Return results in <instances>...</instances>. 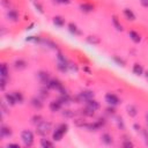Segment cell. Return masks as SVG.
I'll list each match as a JSON object with an SVG mask.
<instances>
[{
  "instance_id": "cell-1",
  "label": "cell",
  "mask_w": 148,
  "mask_h": 148,
  "mask_svg": "<svg viewBox=\"0 0 148 148\" xmlns=\"http://www.w3.org/2000/svg\"><path fill=\"white\" fill-rule=\"evenodd\" d=\"M51 123L50 121H40L37 124V133L39 135H46L51 131Z\"/></svg>"
},
{
  "instance_id": "cell-2",
  "label": "cell",
  "mask_w": 148,
  "mask_h": 148,
  "mask_svg": "<svg viewBox=\"0 0 148 148\" xmlns=\"http://www.w3.org/2000/svg\"><path fill=\"white\" fill-rule=\"evenodd\" d=\"M21 139L23 141V143L28 147H30L32 143H34V134L31 131H28V130H24L22 131L21 133Z\"/></svg>"
},
{
  "instance_id": "cell-3",
  "label": "cell",
  "mask_w": 148,
  "mask_h": 148,
  "mask_svg": "<svg viewBox=\"0 0 148 148\" xmlns=\"http://www.w3.org/2000/svg\"><path fill=\"white\" fill-rule=\"evenodd\" d=\"M46 86H47L49 89H56V90H59V91L65 90L64 87H62V83H61L59 80H50V81L46 83Z\"/></svg>"
},
{
  "instance_id": "cell-4",
  "label": "cell",
  "mask_w": 148,
  "mask_h": 148,
  "mask_svg": "<svg viewBox=\"0 0 148 148\" xmlns=\"http://www.w3.org/2000/svg\"><path fill=\"white\" fill-rule=\"evenodd\" d=\"M105 101H106V103H108L109 105H111V106H114V105L119 104V98H118L114 94H111V92H109V94L105 95Z\"/></svg>"
},
{
  "instance_id": "cell-5",
  "label": "cell",
  "mask_w": 148,
  "mask_h": 148,
  "mask_svg": "<svg viewBox=\"0 0 148 148\" xmlns=\"http://www.w3.org/2000/svg\"><path fill=\"white\" fill-rule=\"evenodd\" d=\"M79 101H89V99H91V98H94V92L91 91V90H84V91H81L80 92V95H79Z\"/></svg>"
},
{
  "instance_id": "cell-6",
  "label": "cell",
  "mask_w": 148,
  "mask_h": 148,
  "mask_svg": "<svg viewBox=\"0 0 148 148\" xmlns=\"http://www.w3.org/2000/svg\"><path fill=\"white\" fill-rule=\"evenodd\" d=\"M86 103H87V108H89V109H91V110H94V111H96V110L99 109V103H98L97 101L92 99V98L89 99V101H87Z\"/></svg>"
},
{
  "instance_id": "cell-7",
  "label": "cell",
  "mask_w": 148,
  "mask_h": 148,
  "mask_svg": "<svg viewBox=\"0 0 148 148\" xmlns=\"http://www.w3.org/2000/svg\"><path fill=\"white\" fill-rule=\"evenodd\" d=\"M61 103L59 102V99L58 101H53V102H51L50 103V110L52 111V112H57V111H59L60 109H61Z\"/></svg>"
},
{
  "instance_id": "cell-8",
  "label": "cell",
  "mask_w": 148,
  "mask_h": 148,
  "mask_svg": "<svg viewBox=\"0 0 148 148\" xmlns=\"http://www.w3.org/2000/svg\"><path fill=\"white\" fill-rule=\"evenodd\" d=\"M7 17L10 20V21H17L18 20V13L15 10V9H9L7 12Z\"/></svg>"
},
{
  "instance_id": "cell-9",
  "label": "cell",
  "mask_w": 148,
  "mask_h": 148,
  "mask_svg": "<svg viewBox=\"0 0 148 148\" xmlns=\"http://www.w3.org/2000/svg\"><path fill=\"white\" fill-rule=\"evenodd\" d=\"M5 101L8 105H14L16 103V99L14 97V94H5Z\"/></svg>"
},
{
  "instance_id": "cell-10",
  "label": "cell",
  "mask_w": 148,
  "mask_h": 148,
  "mask_svg": "<svg viewBox=\"0 0 148 148\" xmlns=\"http://www.w3.org/2000/svg\"><path fill=\"white\" fill-rule=\"evenodd\" d=\"M64 134H65V133H64V132H62V131H61V130L58 127V128H57V130L53 132L52 138H53V140H54V141H60V140L62 139Z\"/></svg>"
},
{
  "instance_id": "cell-11",
  "label": "cell",
  "mask_w": 148,
  "mask_h": 148,
  "mask_svg": "<svg viewBox=\"0 0 148 148\" xmlns=\"http://www.w3.org/2000/svg\"><path fill=\"white\" fill-rule=\"evenodd\" d=\"M37 76H38L39 81L43 82V83H45V84L50 81V79H49V74H47L46 72H39V73L37 74Z\"/></svg>"
},
{
  "instance_id": "cell-12",
  "label": "cell",
  "mask_w": 148,
  "mask_h": 148,
  "mask_svg": "<svg viewBox=\"0 0 148 148\" xmlns=\"http://www.w3.org/2000/svg\"><path fill=\"white\" fill-rule=\"evenodd\" d=\"M59 102L61 104H68L71 102V97L67 92H61V96L59 97Z\"/></svg>"
},
{
  "instance_id": "cell-13",
  "label": "cell",
  "mask_w": 148,
  "mask_h": 148,
  "mask_svg": "<svg viewBox=\"0 0 148 148\" xmlns=\"http://www.w3.org/2000/svg\"><path fill=\"white\" fill-rule=\"evenodd\" d=\"M128 36H130V38H131L134 43H139V42L141 40L140 35H139L138 32H135V31H130V32H128Z\"/></svg>"
},
{
  "instance_id": "cell-14",
  "label": "cell",
  "mask_w": 148,
  "mask_h": 148,
  "mask_svg": "<svg viewBox=\"0 0 148 148\" xmlns=\"http://www.w3.org/2000/svg\"><path fill=\"white\" fill-rule=\"evenodd\" d=\"M0 134H1V136H9V135H12V130L9 127H6L2 125L0 128Z\"/></svg>"
},
{
  "instance_id": "cell-15",
  "label": "cell",
  "mask_w": 148,
  "mask_h": 148,
  "mask_svg": "<svg viewBox=\"0 0 148 148\" xmlns=\"http://www.w3.org/2000/svg\"><path fill=\"white\" fill-rule=\"evenodd\" d=\"M124 15H125L126 18L130 20V21H134V20H135V15H134L133 12H132L131 9H128V8L124 9Z\"/></svg>"
},
{
  "instance_id": "cell-16",
  "label": "cell",
  "mask_w": 148,
  "mask_h": 148,
  "mask_svg": "<svg viewBox=\"0 0 148 148\" xmlns=\"http://www.w3.org/2000/svg\"><path fill=\"white\" fill-rule=\"evenodd\" d=\"M80 8H81V10L82 12H86V13H88V12H91L92 9H94V6L92 5H90V3H81L80 5Z\"/></svg>"
},
{
  "instance_id": "cell-17",
  "label": "cell",
  "mask_w": 148,
  "mask_h": 148,
  "mask_svg": "<svg viewBox=\"0 0 148 148\" xmlns=\"http://www.w3.org/2000/svg\"><path fill=\"white\" fill-rule=\"evenodd\" d=\"M31 104H32V106H35L36 109H42L43 108V102L39 99V98H32L31 99Z\"/></svg>"
},
{
  "instance_id": "cell-18",
  "label": "cell",
  "mask_w": 148,
  "mask_h": 148,
  "mask_svg": "<svg viewBox=\"0 0 148 148\" xmlns=\"http://www.w3.org/2000/svg\"><path fill=\"white\" fill-rule=\"evenodd\" d=\"M127 113L131 116V117H135L138 114V109L134 106V105H128L127 106Z\"/></svg>"
},
{
  "instance_id": "cell-19",
  "label": "cell",
  "mask_w": 148,
  "mask_h": 148,
  "mask_svg": "<svg viewBox=\"0 0 148 148\" xmlns=\"http://www.w3.org/2000/svg\"><path fill=\"white\" fill-rule=\"evenodd\" d=\"M133 73H134L135 75H141V74L143 73V68H142V66L139 65V64H135V65L133 66Z\"/></svg>"
},
{
  "instance_id": "cell-20",
  "label": "cell",
  "mask_w": 148,
  "mask_h": 148,
  "mask_svg": "<svg viewBox=\"0 0 148 148\" xmlns=\"http://www.w3.org/2000/svg\"><path fill=\"white\" fill-rule=\"evenodd\" d=\"M102 141H103L105 145H111V143H112V136H111L110 134H108V133H104V134L102 135Z\"/></svg>"
},
{
  "instance_id": "cell-21",
  "label": "cell",
  "mask_w": 148,
  "mask_h": 148,
  "mask_svg": "<svg viewBox=\"0 0 148 148\" xmlns=\"http://www.w3.org/2000/svg\"><path fill=\"white\" fill-rule=\"evenodd\" d=\"M68 30H69L72 34H75V35H80V34H81V31L77 29V27H76L74 23H69V24H68Z\"/></svg>"
},
{
  "instance_id": "cell-22",
  "label": "cell",
  "mask_w": 148,
  "mask_h": 148,
  "mask_svg": "<svg viewBox=\"0 0 148 148\" xmlns=\"http://www.w3.org/2000/svg\"><path fill=\"white\" fill-rule=\"evenodd\" d=\"M112 23H113V25H114V28H116L117 30H119V31L123 30V27H121L120 22L118 21V17H117V16H112Z\"/></svg>"
},
{
  "instance_id": "cell-23",
  "label": "cell",
  "mask_w": 148,
  "mask_h": 148,
  "mask_svg": "<svg viewBox=\"0 0 148 148\" xmlns=\"http://www.w3.org/2000/svg\"><path fill=\"white\" fill-rule=\"evenodd\" d=\"M27 67V62L24 61V60H16L15 61V68H17V69H23V68H25Z\"/></svg>"
},
{
  "instance_id": "cell-24",
  "label": "cell",
  "mask_w": 148,
  "mask_h": 148,
  "mask_svg": "<svg viewBox=\"0 0 148 148\" xmlns=\"http://www.w3.org/2000/svg\"><path fill=\"white\" fill-rule=\"evenodd\" d=\"M40 146L43 148H51V147H53V143L47 139H42L40 140Z\"/></svg>"
},
{
  "instance_id": "cell-25",
  "label": "cell",
  "mask_w": 148,
  "mask_h": 148,
  "mask_svg": "<svg viewBox=\"0 0 148 148\" xmlns=\"http://www.w3.org/2000/svg\"><path fill=\"white\" fill-rule=\"evenodd\" d=\"M53 23H54L56 25H58V27H62V25L65 24V20H64L62 17H60V16H56V17L53 18Z\"/></svg>"
},
{
  "instance_id": "cell-26",
  "label": "cell",
  "mask_w": 148,
  "mask_h": 148,
  "mask_svg": "<svg viewBox=\"0 0 148 148\" xmlns=\"http://www.w3.org/2000/svg\"><path fill=\"white\" fill-rule=\"evenodd\" d=\"M87 42L90 43V44H99V38L96 37V36H88L87 37Z\"/></svg>"
},
{
  "instance_id": "cell-27",
  "label": "cell",
  "mask_w": 148,
  "mask_h": 148,
  "mask_svg": "<svg viewBox=\"0 0 148 148\" xmlns=\"http://www.w3.org/2000/svg\"><path fill=\"white\" fill-rule=\"evenodd\" d=\"M0 74H1V77H7V76H8V68H7L6 64H2V65H1Z\"/></svg>"
},
{
  "instance_id": "cell-28",
  "label": "cell",
  "mask_w": 148,
  "mask_h": 148,
  "mask_svg": "<svg viewBox=\"0 0 148 148\" xmlns=\"http://www.w3.org/2000/svg\"><path fill=\"white\" fill-rule=\"evenodd\" d=\"M14 97L16 99V103H22L23 102V95L20 92V91H14Z\"/></svg>"
},
{
  "instance_id": "cell-29",
  "label": "cell",
  "mask_w": 148,
  "mask_h": 148,
  "mask_svg": "<svg viewBox=\"0 0 148 148\" xmlns=\"http://www.w3.org/2000/svg\"><path fill=\"white\" fill-rule=\"evenodd\" d=\"M82 113H83L84 116H88V117H91V116H94V113H95V111L86 106V109H84V110H82Z\"/></svg>"
},
{
  "instance_id": "cell-30",
  "label": "cell",
  "mask_w": 148,
  "mask_h": 148,
  "mask_svg": "<svg viewBox=\"0 0 148 148\" xmlns=\"http://www.w3.org/2000/svg\"><path fill=\"white\" fill-rule=\"evenodd\" d=\"M42 42H43V43H44L45 45H49V46H50V47H52V49H56V47H57V45H56V44H54L53 42L49 40V39H43Z\"/></svg>"
},
{
  "instance_id": "cell-31",
  "label": "cell",
  "mask_w": 148,
  "mask_h": 148,
  "mask_svg": "<svg viewBox=\"0 0 148 148\" xmlns=\"http://www.w3.org/2000/svg\"><path fill=\"white\" fill-rule=\"evenodd\" d=\"M62 116L71 118V117H73V116H74V112H73V111H71V110H65V111L62 112Z\"/></svg>"
},
{
  "instance_id": "cell-32",
  "label": "cell",
  "mask_w": 148,
  "mask_h": 148,
  "mask_svg": "<svg viewBox=\"0 0 148 148\" xmlns=\"http://www.w3.org/2000/svg\"><path fill=\"white\" fill-rule=\"evenodd\" d=\"M40 121H43V120H42V117H40L39 114L32 117V123H34V124H39Z\"/></svg>"
},
{
  "instance_id": "cell-33",
  "label": "cell",
  "mask_w": 148,
  "mask_h": 148,
  "mask_svg": "<svg viewBox=\"0 0 148 148\" xmlns=\"http://www.w3.org/2000/svg\"><path fill=\"white\" fill-rule=\"evenodd\" d=\"M113 60H114L118 65H120V66H125V61H124L123 59H120V58H118V57H113Z\"/></svg>"
},
{
  "instance_id": "cell-34",
  "label": "cell",
  "mask_w": 148,
  "mask_h": 148,
  "mask_svg": "<svg viewBox=\"0 0 148 148\" xmlns=\"http://www.w3.org/2000/svg\"><path fill=\"white\" fill-rule=\"evenodd\" d=\"M123 147H125V148H130V147H133V143H132L130 140H125V141L123 142Z\"/></svg>"
},
{
  "instance_id": "cell-35",
  "label": "cell",
  "mask_w": 148,
  "mask_h": 148,
  "mask_svg": "<svg viewBox=\"0 0 148 148\" xmlns=\"http://www.w3.org/2000/svg\"><path fill=\"white\" fill-rule=\"evenodd\" d=\"M0 83H1L0 88H1V90H3V89H5V87H6V77H1Z\"/></svg>"
},
{
  "instance_id": "cell-36",
  "label": "cell",
  "mask_w": 148,
  "mask_h": 148,
  "mask_svg": "<svg viewBox=\"0 0 148 148\" xmlns=\"http://www.w3.org/2000/svg\"><path fill=\"white\" fill-rule=\"evenodd\" d=\"M54 1L58 3H64V5H68L71 2V0H54Z\"/></svg>"
},
{
  "instance_id": "cell-37",
  "label": "cell",
  "mask_w": 148,
  "mask_h": 148,
  "mask_svg": "<svg viewBox=\"0 0 148 148\" xmlns=\"http://www.w3.org/2000/svg\"><path fill=\"white\" fill-rule=\"evenodd\" d=\"M58 60H59V61H66V58H65L61 53H58Z\"/></svg>"
},
{
  "instance_id": "cell-38",
  "label": "cell",
  "mask_w": 148,
  "mask_h": 148,
  "mask_svg": "<svg viewBox=\"0 0 148 148\" xmlns=\"http://www.w3.org/2000/svg\"><path fill=\"white\" fill-rule=\"evenodd\" d=\"M140 2L143 7H148V0H140Z\"/></svg>"
},
{
  "instance_id": "cell-39",
  "label": "cell",
  "mask_w": 148,
  "mask_h": 148,
  "mask_svg": "<svg viewBox=\"0 0 148 148\" xmlns=\"http://www.w3.org/2000/svg\"><path fill=\"white\" fill-rule=\"evenodd\" d=\"M106 111H108V113H111V114H113V113H114V109H112V108H108V109H106Z\"/></svg>"
},
{
  "instance_id": "cell-40",
  "label": "cell",
  "mask_w": 148,
  "mask_h": 148,
  "mask_svg": "<svg viewBox=\"0 0 148 148\" xmlns=\"http://www.w3.org/2000/svg\"><path fill=\"white\" fill-rule=\"evenodd\" d=\"M2 5H3V6H7V7L9 8V6H10V2H8L7 0H2Z\"/></svg>"
},
{
  "instance_id": "cell-41",
  "label": "cell",
  "mask_w": 148,
  "mask_h": 148,
  "mask_svg": "<svg viewBox=\"0 0 148 148\" xmlns=\"http://www.w3.org/2000/svg\"><path fill=\"white\" fill-rule=\"evenodd\" d=\"M35 6H36V7H37V8H38V10H39V12H40V13H43V9H42V7H40V6H39V5H38V3H35Z\"/></svg>"
},
{
  "instance_id": "cell-42",
  "label": "cell",
  "mask_w": 148,
  "mask_h": 148,
  "mask_svg": "<svg viewBox=\"0 0 148 148\" xmlns=\"http://www.w3.org/2000/svg\"><path fill=\"white\" fill-rule=\"evenodd\" d=\"M146 121H147V124H148V112H147V114H146Z\"/></svg>"
},
{
  "instance_id": "cell-43",
  "label": "cell",
  "mask_w": 148,
  "mask_h": 148,
  "mask_svg": "<svg viewBox=\"0 0 148 148\" xmlns=\"http://www.w3.org/2000/svg\"><path fill=\"white\" fill-rule=\"evenodd\" d=\"M145 75H146V79H147V80H148V71H147V72H146V74H145Z\"/></svg>"
}]
</instances>
